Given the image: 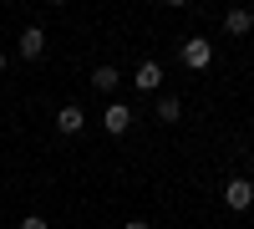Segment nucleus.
Wrapping results in <instances>:
<instances>
[{
  "mask_svg": "<svg viewBox=\"0 0 254 229\" xmlns=\"http://www.w3.org/2000/svg\"><path fill=\"white\" fill-rule=\"evenodd\" d=\"M208 61H214V41H203V36H188V41H183V67L203 72Z\"/></svg>",
  "mask_w": 254,
  "mask_h": 229,
  "instance_id": "nucleus-1",
  "label": "nucleus"
},
{
  "mask_svg": "<svg viewBox=\"0 0 254 229\" xmlns=\"http://www.w3.org/2000/svg\"><path fill=\"white\" fill-rule=\"evenodd\" d=\"M0 72H5V51H0Z\"/></svg>",
  "mask_w": 254,
  "mask_h": 229,
  "instance_id": "nucleus-12",
  "label": "nucleus"
},
{
  "mask_svg": "<svg viewBox=\"0 0 254 229\" xmlns=\"http://www.w3.org/2000/svg\"><path fill=\"white\" fill-rule=\"evenodd\" d=\"M224 204H229L234 214L254 209V183H249V178H229V189H224Z\"/></svg>",
  "mask_w": 254,
  "mask_h": 229,
  "instance_id": "nucleus-2",
  "label": "nucleus"
},
{
  "mask_svg": "<svg viewBox=\"0 0 254 229\" xmlns=\"http://www.w3.org/2000/svg\"><path fill=\"white\" fill-rule=\"evenodd\" d=\"M102 128H107L112 138H122L127 128H132V107H122V102H112V107H107V117H102Z\"/></svg>",
  "mask_w": 254,
  "mask_h": 229,
  "instance_id": "nucleus-3",
  "label": "nucleus"
},
{
  "mask_svg": "<svg viewBox=\"0 0 254 229\" xmlns=\"http://www.w3.org/2000/svg\"><path fill=\"white\" fill-rule=\"evenodd\" d=\"M81 128H87V117H81V107H61V112H56V133H66V138H76Z\"/></svg>",
  "mask_w": 254,
  "mask_h": 229,
  "instance_id": "nucleus-6",
  "label": "nucleus"
},
{
  "mask_svg": "<svg viewBox=\"0 0 254 229\" xmlns=\"http://www.w3.org/2000/svg\"><path fill=\"white\" fill-rule=\"evenodd\" d=\"M224 31H229V36H249V31H254V15H249V10H229V15H224Z\"/></svg>",
  "mask_w": 254,
  "mask_h": 229,
  "instance_id": "nucleus-7",
  "label": "nucleus"
},
{
  "mask_svg": "<svg viewBox=\"0 0 254 229\" xmlns=\"http://www.w3.org/2000/svg\"><path fill=\"white\" fill-rule=\"evenodd\" d=\"M132 87H137V92H158V87H163V67H158V61H142L137 76H132Z\"/></svg>",
  "mask_w": 254,
  "mask_h": 229,
  "instance_id": "nucleus-4",
  "label": "nucleus"
},
{
  "mask_svg": "<svg viewBox=\"0 0 254 229\" xmlns=\"http://www.w3.org/2000/svg\"><path fill=\"white\" fill-rule=\"evenodd\" d=\"M41 51H46V36H41V26L20 31V56H26V61H41Z\"/></svg>",
  "mask_w": 254,
  "mask_h": 229,
  "instance_id": "nucleus-5",
  "label": "nucleus"
},
{
  "mask_svg": "<svg viewBox=\"0 0 254 229\" xmlns=\"http://www.w3.org/2000/svg\"><path fill=\"white\" fill-rule=\"evenodd\" d=\"M20 229H51V224L41 219V214H26V219H20Z\"/></svg>",
  "mask_w": 254,
  "mask_h": 229,
  "instance_id": "nucleus-10",
  "label": "nucleus"
},
{
  "mask_svg": "<svg viewBox=\"0 0 254 229\" xmlns=\"http://www.w3.org/2000/svg\"><path fill=\"white\" fill-rule=\"evenodd\" d=\"M127 229H147V224H142V219H132V224H127Z\"/></svg>",
  "mask_w": 254,
  "mask_h": 229,
  "instance_id": "nucleus-11",
  "label": "nucleus"
},
{
  "mask_svg": "<svg viewBox=\"0 0 254 229\" xmlns=\"http://www.w3.org/2000/svg\"><path fill=\"white\" fill-rule=\"evenodd\" d=\"M183 117V102L178 97H158V122H178Z\"/></svg>",
  "mask_w": 254,
  "mask_h": 229,
  "instance_id": "nucleus-9",
  "label": "nucleus"
},
{
  "mask_svg": "<svg viewBox=\"0 0 254 229\" xmlns=\"http://www.w3.org/2000/svg\"><path fill=\"white\" fill-rule=\"evenodd\" d=\"M117 81H122L117 67H97V72H92V87H97V92H117Z\"/></svg>",
  "mask_w": 254,
  "mask_h": 229,
  "instance_id": "nucleus-8",
  "label": "nucleus"
}]
</instances>
